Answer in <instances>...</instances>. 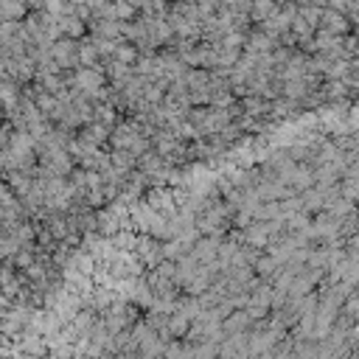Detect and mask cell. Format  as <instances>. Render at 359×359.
<instances>
[{
	"instance_id": "6da1fadb",
	"label": "cell",
	"mask_w": 359,
	"mask_h": 359,
	"mask_svg": "<svg viewBox=\"0 0 359 359\" xmlns=\"http://www.w3.org/2000/svg\"><path fill=\"white\" fill-rule=\"evenodd\" d=\"M22 17V3L20 0H0V20H17Z\"/></svg>"
},
{
	"instance_id": "7a4b0ae2",
	"label": "cell",
	"mask_w": 359,
	"mask_h": 359,
	"mask_svg": "<svg viewBox=\"0 0 359 359\" xmlns=\"http://www.w3.org/2000/svg\"><path fill=\"white\" fill-rule=\"evenodd\" d=\"M0 101L6 107H14L17 104V93H14V84L11 81H0Z\"/></svg>"
}]
</instances>
